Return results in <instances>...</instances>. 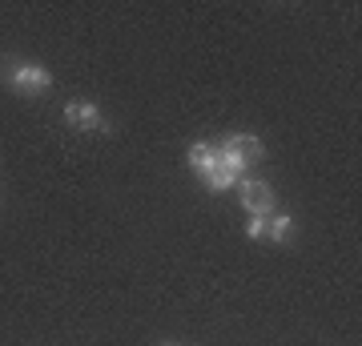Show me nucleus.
Segmentation results:
<instances>
[{
  "mask_svg": "<svg viewBox=\"0 0 362 346\" xmlns=\"http://www.w3.org/2000/svg\"><path fill=\"white\" fill-rule=\"evenodd\" d=\"M0 77L21 97H40V93L52 89V73L45 64H33V61H4L0 64Z\"/></svg>",
  "mask_w": 362,
  "mask_h": 346,
  "instance_id": "f257e3e1",
  "label": "nucleus"
},
{
  "mask_svg": "<svg viewBox=\"0 0 362 346\" xmlns=\"http://www.w3.org/2000/svg\"><path fill=\"white\" fill-rule=\"evenodd\" d=\"M238 197H242V205L250 209V218H270V214H274V190H270V181L242 178V181H238Z\"/></svg>",
  "mask_w": 362,
  "mask_h": 346,
  "instance_id": "f03ea898",
  "label": "nucleus"
},
{
  "mask_svg": "<svg viewBox=\"0 0 362 346\" xmlns=\"http://www.w3.org/2000/svg\"><path fill=\"white\" fill-rule=\"evenodd\" d=\"M65 121L73 129H81V133H105V129H109L105 113L93 101H69L65 105Z\"/></svg>",
  "mask_w": 362,
  "mask_h": 346,
  "instance_id": "7ed1b4c3",
  "label": "nucleus"
},
{
  "mask_svg": "<svg viewBox=\"0 0 362 346\" xmlns=\"http://www.w3.org/2000/svg\"><path fill=\"white\" fill-rule=\"evenodd\" d=\"M221 145H226L230 154H238L246 166H254V161H262V157H266V145H262L258 133H233V137H226Z\"/></svg>",
  "mask_w": 362,
  "mask_h": 346,
  "instance_id": "20e7f679",
  "label": "nucleus"
},
{
  "mask_svg": "<svg viewBox=\"0 0 362 346\" xmlns=\"http://www.w3.org/2000/svg\"><path fill=\"white\" fill-rule=\"evenodd\" d=\"M214 166H218V145H209V142H194V145H189V169H197V173L206 178Z\"/></svg>",
  "mask_w": 362,
  "mask_h": 346,
  "instance_id": "39448f33",
  "label": "nucleus"
},
{
  "mask_svg": "<svg viewBox=\"0 0 362 346\" xmlns=\"http://www.w3.org/2000/svg\"><path fill=\"white\" fill-rule=\"evenodd\" d=\"M266 238L278 246H286L290 238H294V218L290 214H278V218H266Z\"/></svg>",
  "mask_w": 362,
  "mask_h": 346,
  "instance_id": "423d86ee",
  "label": "nucleus"
},
{
  "mask_svg": "<svg viewBox=\"0 0 362 346\" xmlns=\"http://www.w3.org/2000/svg\"><path fill=\"white\" fill-rule=\"evenodd\" d=\"M238 181H242V178H233L230 169H226V166L218 161V166H214V169L206 173V190H214V193H226L230 185H238Z\"/></svg>",
  "mask_w": 362,
  "mask_h": 346,
  "instance_id": "0eeeda50",
  "label": "nucleus"
},
{
  "mask_svg": "<svg viewBox=\"0 0 362 346\" xmlns=\"http://www.w3.org/2000/svg\"><path fill=\"white\" fill-rule=\"evenodd\" d=\"M246 233H250V238H266V218H250L246 221Z\"/></svg>",
  "mask_w": 362,
  "mask_h": 346,
  "instance_id": "6e6552de",
  "label": "nucleus"
},
{
  "mask_svg": "<svg viewBox=\"0 0 362 346\" xmlns=\"http://www.w3.org/2000/svg\"><path fill=\"white\" fill-rule=\"evenodd\" d=\"M161 346H177V342H161Z\"/></svg>",
  "mask_w": 362,
  "mask_h": 346,
  "instance_id": "1a4fd4ad",
  "label": "nucleus"
}]
</instances>
